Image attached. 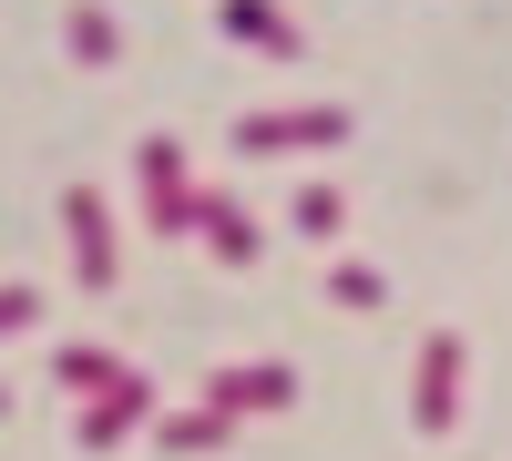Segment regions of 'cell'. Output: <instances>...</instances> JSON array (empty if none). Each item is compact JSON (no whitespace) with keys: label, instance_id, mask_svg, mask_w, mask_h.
Listing matches in <instances>:
<instances>
[{"label":"cell","instance_id":"obj_2","mask_svg":"<svg viewBox=\"0 0 512 461\" xmlns=\"http://www.w3.org/2000/svg\"><path fill=\"white\" fill-rule=\"evenodd\" d=\"M21 318H31V298H0V339H11V328H21Z\"/></svg>","mask_w":512,"mask_h":461},{"label":"cell","instance_id":"obj_1","mask_svg":"<svg viewBox=\"0 0 512 461\" xmlns=\"http://www.w3.org/2000/svg\"><path fill=\"white\" fill-rule=\"evenodd\" d=\"M72 226H82V277H113V246H103V205L72 195Z\"/></svg>","mask_w":512,"mask_h":461}]
</instances>
